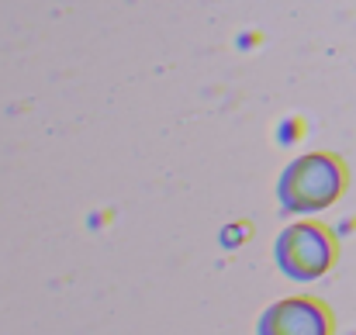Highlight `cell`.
<instances>
[{
    "label": "cell",
    "instance_id": "obj_1",
    "mask_svg": "<svg viewBox=\"0 0 356 335\" xmlns=\"http://www.w3.org/2000/svg\"><path fill=\"white\" fill-rule=\"evenodd\" d=\"M343 190V170L329 156H305L291 163L280 180V204L287 211H318Z\"/></svg>",
    "mask_w": 356,
    "mask_h": 335
},
{
    "label": "cell",
    "instance_id": "obj_2",
    "mask_svg": "<svg viewBox=\"0 0 356 335\" xmlns=\"http://www.w3.org/2000/svg\"><path fill=\"white\" fill-rule=\"evenodd\" d=\"M277 263L294 280H315L332 263V242L318 224H291L277 238Z\"/></svg>",
    "mask_w": 356,
    "mask_h": 335
},
{
    "label": "cell",
    "instance_id": "obj_3",
    "mask_svg": "<svg viewBox=\"0 0 356 335\" xmlns=\"http://www.w3.org/2000/svg\"><path fill=\"white\" fill-rule=\"evenodd\" d=\"M259 335H329V318L315 301L294 297V301L273 304L263 315Z\"/></svg>",
    "mask_w": 356,
    "mask_h": 335
}]
</instances>
